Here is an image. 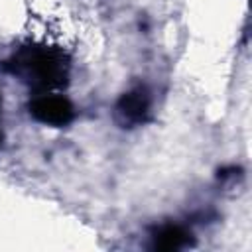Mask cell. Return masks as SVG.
<instances>
[{
	"label": "cell",
	"instance_id": "7a4b0ae2",
	"mask_svg": "<svg viewBox=\"0 0 252 252\" xmlns=\"http://www.w3.org/2000/svg\"><path fill=\"white\" fill-rule=\"evenodd\" d=\"M112 118L120 128H138L152 118V94L144 85L122 93L112 108Z\"/></svg>",
	"mask_w": 252,
	"mask_h": 252
},
{
	"label": "cell",
	"instance_id": "6da1fadb",
	"mask_svg": "<svg viewBox=\"0 0 252 252\" xmlns=\"http://www.w3.org/2000/svg\"><path fill=\"white\" fill-rule=\"evenodd\" d=\"M4 69L20 83L37 93H51L67 85L71 59L57 45L28 43L18 47L4 63Z\"/></svg>",
	"mask_w": 252,
	"mask_h": 252
},
{
	"label": "cell",
	"instance_id": "5b68a950",
	"mask_svg": "<svg viewBox=\"0 0 252 252\" xmlns=\"http://www.w3.org/2000/svg\"><path fill=\"white\" fill-rule=\"evenodd\" d=\"M0 110H2V96H0ZM2 140H4V134H2V128H0V144H2Z\"/></svg>",
	"mask_w": 252,
	"mask_h": 252
},
{
	"label": "cell",
	"instance_id": "277c9868",
	"mask_svg": "<svg viewBox=\"0 0 252 252\" xmlns=\"http://www.w3.org/2000/svg\"><path fill=\"white\" fill-rule=\"evenodd\" d=\"M195 244V238L191 234V230H187L183 224H175V222H165L158 228L152 230V248L154 250H163V252H171V250H183Z\"/></svg>",
	"mask_w": 252,
	"mask_h": 252
},
{
	"label": "cell",
	"instance_id": "3957f363",
	"mask_svg": "<svg viewBox=\"0 0 252 252\" xmlns=\"http://www.w3.org/2000/svg\"><path fill=\"white\" fill-rule=\"evenodd\" d=\"M30 116L51 128H65L75 120V106L73 102L57 93H37L28 102Z\"/></svg>",
	"mask_w": 252,
	"mask_h": 252
}]
</instances>
